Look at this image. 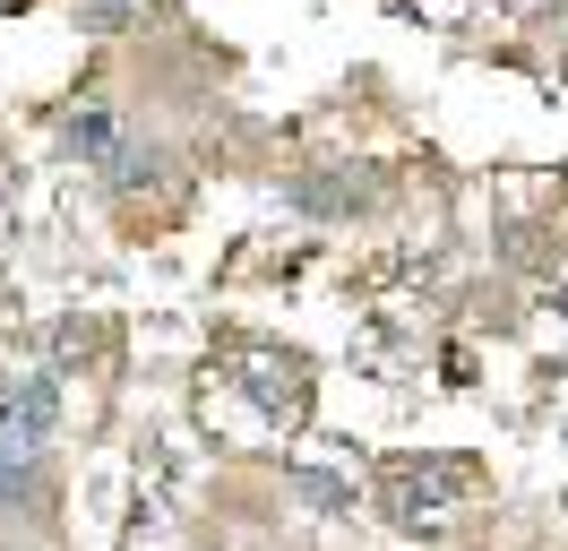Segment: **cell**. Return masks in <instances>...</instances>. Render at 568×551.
<instances>
[{
  "label": "cell",
  "instance_id": "cell-1",
  "mask_svg": "<svg viewBox=\"0 0 568 551\" xmlns=\"http://www.w3.org/2000/svg\"><path fill=\"white\" fill-rule=\"evenodd\" d=\"M52 431H61V388H52V379H9V388H0V440L43 448Z\"/></svg>",
  "mask_w": 568,
  "mask_h": 551
},
{
  "label": "cell",
  "instance_id": "cell-2",
  "mask_svg": "<svg viewBox=\"0 0 568 551\" xmlns=\"http://www.w3.org/2000/svg\"><path fill=\"white\" fill-rule=\"evenodd\" d=\"M112 181V190H146V181H155V172H164V147H155V138H112L104 147V164H95Z\"/></svg>",
  "mask_w": 568,
  "mask_h": 551
},
{
  "label": "cell",
  "instance_id": "cell-3",
  "mask_svg": "<svg viewBox=\"0 0 568 551\" xmlns=\"http://www.w3.org/2000/svg\"><path fill=\"white\" fill-rule=\"evenodd\" d=\"M43 465H36V448H9L0 440V509H43Z\"/></svg>",
  "mask_w": 568,
  "mask_h": 551
},
{
  "label": "cell",
  "instance_id": "cell-4",
  "mask_svg": "<svg viewBox=\"0 0 568 551\" xmlns=\"http://www.w3.org/2000/svg\"><path fill=\"white\" fill-rule=\"evenodd\" d=\"M121 138V121H112L104 103H87V112H70V130H61V147H70L78 164H104V147Z\"/></svg>",
  "mask_w": 568,
  "mask_h": 551
},
{
  "label": "cell",
  "instance_id": "cell-5",
  "mask_svg": "<svg viewBox=\"0 0 568 551\" xmlns=\"http://www.w3.org/2000/svg\"><path fill=\"white\" fill-rule=\"evenodd\" d=\"M95 353H104V328H95V319H61V328H52V371H87Z\"/></svg>",
  "mask_w": 568,
  "mask_h": 551
},
{
  "label": "cell",
  "instance_id": "cell-6",
  "mask_svg": "<svg viewBox=\"0 0 568 551\" xmlns=\"http://www.w3.org/2000/svg\"><path fill=\"white\" fill-rule=\"evenodd\" d=\"M293 491H302L311 509H354V491H345V482H336V474H311V465L293 474Z\"/></svg>",
  "mask_w": 568,
  "mask_h": 551
},
{
  "label": "cell",
  "instance_id": "cell-7",
  "mask_svg": "<svg viewBox=\"0 0 568 551\" xmlns=\"http://www.w3.org/2000/svg\"><path fill=\"white\" fill-rule=\"evenodd\" d=\"M87 27H104V34H112V27H130V18H121V0H95V18H87Z\"/></svg>",
  "mask_w": 568,
  "mask_h": 551
},
{
  "label": "cell",
  "instance_id": "cell-8",
  "mask_svg": "<svg viewBox=\"0 0 568 551\" xmlns=\"http://www.w3.org/2000/svg\"><path fill=\"white\" fill-rule=\"evenodd\" d=\"M526 9H542V0H526Z\"/></svg>",
  "mask_w": 568,
  "mask_h": 551
}]
</instances>
